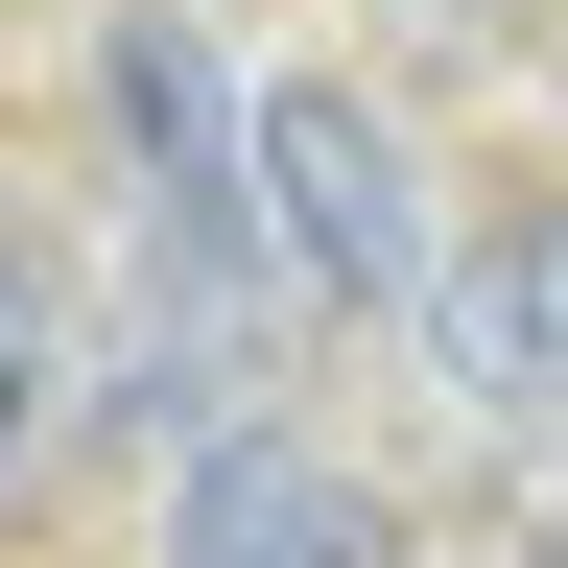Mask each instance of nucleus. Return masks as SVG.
Wrapping results in <instances>:
<instances>
[{"label":"nucleus","instance_id":"f257e3e1","mask_svg":"<svg viewBox=\"0 0 568 568\" xmlns=\"http://www.w3.org/2000/svg\"><path fill=\"white\" fill-rule=\"evenodd\" d=\"M261 237H284L308 308H426V284H450V237H426L379 95H332V71H261Z\"/></svg>","mask_w":568,"mask_h":568},{"label":"nucleus","instance_id":"f03ea898","mask_svg":"<svg viewBox=\"0 0 568 568\" xmlns=\"http://www.w3.org/2000/svg\"><path fill=\"white\" fill-rule=\"evenodd\" d=\"M166 568H403V521L332 450H284V426H213L166 474Z\"/></svg>","mask_w":568,"mask_h":568},{"label":"nucleus","instance_id":"7ed1b4c3","mask_svg":"<svg viewBox=\"0 0 568 568\" xmlns=\"http://www.w3.org/2000/svg\"><path fill=\"white\" fill-rule=\"evenodd\" d=\"M426 355H450L474 403H568V190H497L474 237H450V284H426Z\"/></svg>","mask_w":568,"mask_h":568},{"label":"nucleus","instance_id":"20e7f679","mask_svg":"<svg viewBox=\"0 0 568 568\" xmlns=\"http://www.w3.org/2000/svg\"><path fill=\"white\" fill-rule=\"evenodd\" d=\"M474 568H568V521H497V545H474Z\"/></svg>","mask_w":568,"mask_h":568}]
</instances>
